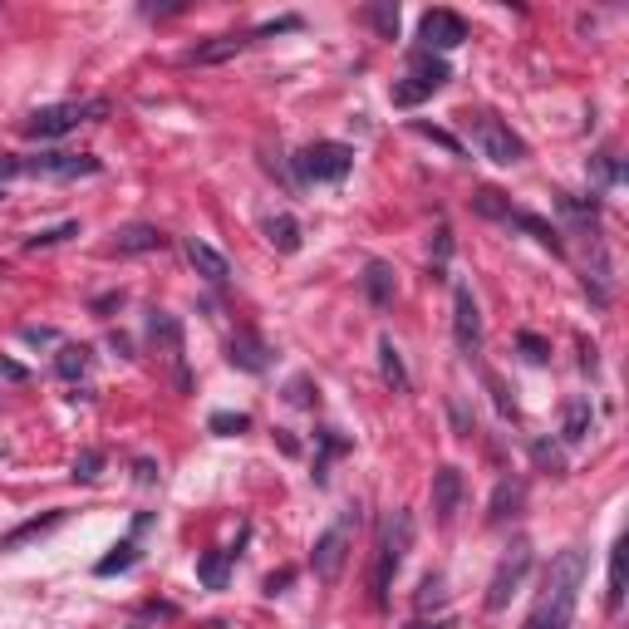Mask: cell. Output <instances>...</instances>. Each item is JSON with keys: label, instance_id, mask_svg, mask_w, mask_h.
<instances>
[{"label": "cell", "instance_id": "45", "mask_svg": "<svg viewBox=\"0 0 629 629\" xmlns=\"http://www.w3.org/2000/svg\"><path fill=\"white\" fill-rule=\"evenodd\" d=\"M453 423H458V433H462V438H467V433H472V423H467V413H462L458 403H453Z\"/></svg>", "mask_w": 629, "mask_h": 629}, {"label": "cell", "instance_id": "18", "mask_svg": "<svg viewBox=\"0 0 629 629\" xmlns=\"http://www.w3.org/2000/svg\"><path fill=\"white\" fill-rule=\"evenodd\" d=\"M625 561H629V541L620 536V541H615V551H610V590H605V605H610V615L625 605Z\"/></svg>", "mask_w": 629, "mask_h": 629}, {"label": "cell", "instance_id": "34", "mask_svg": "<svg viewBox=\"0 0 629 629\" xmlns=\"http://www.w3.org/2000/svg\"><path fill=\"white\" fill-rule=\"evenodd\" d=\"M59 521H64V512L45 516V521H30V526H20V531H10V536H5V546H20L25 536H40V531H50V526H59Z\"/></svg>", "mask_w": 629, "mask_h": 629}, {"label": "cell", "instance_id": "44", "mask_svg": "<svg viewBox=\"0 0 629 629\" xmlns=\"http://www.w3.org/2000/svg\"><path fill=\"white\" fill-rule=\"evenodd\" d=\"M138 482H158V467H153V462H138Z\"/></svg>", "mask_w": 629, "mask_h": 629}, {"label": "cell", "instance_id": "15", "mask_svg": "<svg viewBox=\"0 0 629 629\" xmlns=\"http://www.w3.org/2000/svg\"><path fill=\"white\" fill-rule=\"evenodd\" d=\"M251 45V35H212L207 45H197V50H187V64H222V59L241 55Z\"/></svg>", "mask_w": 629, "mask_h": 629}, {"label": "cell", "instance_id": "4", "mask_svg": "<svg viewBox=\"0 0 629 629\" xmlns=\"http://www.w3.org/2000/svg\"><path fill=\"white\" fill-rule=\"evenodd\" d=\"M448 79H453V69H448L443 59L428 55V50H418V55H413V64H408V74L394 84V104H399V109H413V104L433 99V94H438Z\"/></svg>", "mask_w": 629, "mask_h": 629}, {"label": "cell", "instance_id": "20", "mask_svg": "<svg viewBox=\"0 0 629 629\" xmlns=\"http://www.w3.org/2000/svg\"><path fill=\"white\" fill-rule=\"evenodd\" d=\"M231 556H236V551H207V556L197 561V580H202L207 590H227Z\"/></svg>", "mask_w": 629, "mask_h": 629}, {"label": "cell", "instance_id": "27", "mask_svg": "<svg viewBox=\"0 0 629 629\" xmlns=\"http://www.w3.org/2000/svg\"><path fill=\"white\" fill-rule=\"evenodd\" d=\"M472 207H477L482 217H492V222H507V217H512V202H507V192H497V187H477Z\"/></svg>", "mask_w": 629, "mask_h": 629}, {"label": "cell", "instance_id": "46", "mask_svg": "<svg viewBox=\"0 0 629 629\" xmlns=\"http://www.w3.org/2000/svg\"><path fill=\"white\" fill-rule=\"evenodd\" d=\"M20 172V158H0V177H15Z\"/></svg>", "mask_w": 629, "mask_h": 629}, {"label": "cell", "instance_id": "8", "mask_svg": "<svg viewBox=\"0 0 629 629\" xmlns=\"http://www.w3.org/2000/svg\"><path fill=\"white\" fill-rule=\"evenodd\" d=\"M349 526H359V512L349 507V512L315 541V551H310V561H315V575L325 580V585H335L340 580V571H344V556H349Z\"/></svg>", "mask_w": 629, "mask_h": 629}, {"label": "cell", "instance_id": "39", "mask_svg": "<svg viewBox=\"0 0 629 629\" xmlns=\"http://www.w3.org/2000/svg\"><path fill=\"white\" fill-rule=\"evenodd\" d=\"M290 403H300V408H315V389H310V379H295V384H290Z\"/></svg>", "mask_w": 629, "mask_h": 629}, {"label": "cell", "instance_id": "3", "mask_svg": "<svg viewBox=\"0 0 629 629\" xmlns=\"http://www.w3.org/2000/svg\"><path fill=\"white\" fill-rule=\"evenodd\" d=\"M467 128H472V138H477V148L492 158V163H502V168H512V163H521L526 158V143L516 138L512 128L502 123V118L492 114V109H467V114H458Z\"/></svg>", "mask_w": 629, "mask_h": 629}, {"label": "cell", "instance_id": "19", "mask_svg": "<svg viewBox=\"0 0 629 629\" xmlns=\"http://www.w3.org/2000/svg\"><path fill=\"white\" fill-rule=\"evenodd\" d=\"M379 374H384V384H389L394 394H408V369H403L399 349H394V340H389V335L379 340Z\"/></svg>", "mask_w": 629, "mask_h": 629}, {"label": "cell", "instance_id": "33", "mask_svg": "<svg viewBox=\"0 0 629 629\" xmlns=\"http://www.w3.org/2000/svg\"><path fill=\"white\" fill-rule=\"evenodd\" d=\"M99 467H104V453H94V448H89V453H79V458H74V482H94V477H99Z\"/></svg>", "mask_w": 629, "mask_h": 629}, {"label": "cell", "instance_id": "9", "mask_svg": "<svg viewBox=\"0 0 629 629\" xmlns=\"http://www.w3.org/2000/svg\"><path fill=\"white\" fill-rule=\"evenodd\" d=\"M20 172H30V177H55V182H74V177H94V172H99V158H89V153H40V158H25Z\"/></svg>", "mask_w": 629, "mask_h": 629}, {"label": "cell", "instance_id": "10", "mask_svg": "<svg viewBox=\"0 0 629 629\" xmlns=\"http://www.w3.org/2000/svg\"><path fill=\"white\" fill-rule=\"evenodd\" d=\"M418 40H423L428 55L433 50H458L462 40H467V20H462L458 10H428L418 20Z\"/></svg>", "mask_w": 629, "mask_h": 629}, {"label": "cell", "instance_id": "42", "mask_svg": "<svg viewBox=\"0 0 629 629\" xmlns=\"http://www.w3.org/2000/svg\"><path fill=\"white\" fill-rule=\"evenodd\" d=\"M290 585V571H281V575H266V595H281Z\"/></svg>", "mask_w": 629, "mask_h": 629}, {"label": "cell", "instance_id": "41", "mask_svg": "<svg viewBox=\"0 0 629 629\" xmlns=\"http://www.w3.org/2000/svg\"><path fill=\"white\" fill-rule=\"evenodd\" d=\"M20 335H25L30 344H50V340H55V330H45V325H25Z\"/></svg>", "mask_w": 629, "mask_h": 629}, {"label": "cell", "instance_id": "16", "mask_svg": "<svg viewBox=\"0 0 629 629\" xmlns=\"http://www.w3.org/2000/svg\"><path fill=\"white\" fill-rule=\"evenodd\" d=\"M123 256H138V251H163L168 246V236L158 227H148V222H133V227H123L118 231V241H114Z\"/></svg>", "mask_w": 629, "mask_h": 629}, {"label": "cell", "instance_id": "35", "mask_svg": "<svg viewBox=\"0 0 629 629\" xmlns=\"http://www.w3.org/2000/svg\"><path fill=\"white\" fill-rule=\"evenodd\" d=\"M531 458L541 462V467H551L556 477L566 472V458H561V448H551V443H531Z\"/></svg>", "mask_w": 629, "mask_h": 629}, {"label": "cell", "instance_id": "6", "mask_svg": "<svg viewBox=\"0 0 629 629\" xmlns=\"http://www.w3.org/2000/svg\"><path fill=\"white\" fill-rule=\"evenodd\" d=\"M531 571V541L526 536H516L512 546H507V556L497 561V571H492V585H487V610H507L516 595V585L526 580Z\"/></svg>", "mask_w": 629, "mask_h": 629}, {"label": "cell", "instance_id": "28", "mask_svg": "<svg viewBox=\"0 0 629 629\" xmlns=\"http://www.w3.org/2000/svg\"><path fill=\"white\" fill-rule=\"evenodd\" d=\"M516 507H521V482H502V487H497V497H492L487 521H492V526H502L507 516H516Z\"/></svg>", "mask_w": 629, "mask_h": 629}, {"label": "cell", "instance_id": "37", "mask_svg": "<svg viewBox=\"0 0 629 629\" xmlns=\"http://www.w3.org/2000/svg\"><path fill=\"white\" fill-rule=\"evenodd\" d=\"M413 133H423V138H433V143H443L448 153H462V143L448 133V128H433V123H413Z\"/></svg>", "mask_w": 629, "mask_h": 629}, {"label": "cell", "instance_id": "36", "mask_svg": "<svg viewBox=\"0 0 629 629\" xmlns=\"http://www.w3.org/2000/svg\"><path fill=\"white\" fill-rule=\"evenodd\" d=\"M521 354H526L531 364H546V359H551V344L541 340V335H531V330H526V335H521Z\"/></svg>", "mask_w": 629, "mask_h": 629}, {"label": "cell", "instance_id": "7", "mask_svg": "<svg viewBox=\"0 0 629 629\" xmlns=\"http://www.w3.org/2000/svg\"><path fill=\"white\" fill-rule=\"evenodd\" d=\"M354 168V148L349 143H310L300 158H295V172L305 182H344Z\"/></svg>", "mask_w": 629, "mask_h": 629}, {"label": "cell", "instance_id": "43", "mask_svg": "<svg viewBox=\"0 0 629 629\" xmlns=\"http://www.w3.org/2000/svg\"><path fill=\"white\" fill-rule=\"evenodd\" d=\"M0 379H25V369H20V364H10V359H0Z\"/></svg>", "mask_w": 629, "mask_h": 629}, {"label": "cell", "instance_id": "17", "mask_svg": "<svg viewBox=\"0 0 629 629\" xmlns=\"http://www.w3.org/2000/svg\"><path fill=\"white\" fill-rule=\"evenodd\" d=\"M507 227H521V231H531L551 256H566V241H561V231L551 227V222H541V217H531V212H516L512 207V217H507Z\"/></svg>", "mask_w": 629, "mask_h": 629}, {"label": "cell", "instance_id": "40", "mask_svg": "<svg viewBox=\"0 0 629 629\" xmlns=\"http://www.w3.org/2000/svg\"><path fill=\"white\" fill-rule=\"evenodd\" d=\"M433 246H438V276H443V261L453 256V231L438 227V241H433Z\"/></svg>", "mask_w": 629, "mask_h": 629}, {"label": "cell", "instance_id": "47", "mask_svg": "<svg viewBox=\"0 0 629 629\" xmlns=\"http://www.w3.org/2000/svg\"><path fill=\"white\" fill-rule=\"evenodd\" d=\"M133 629H143V625H133Z\"/></svg>", "mask_w": 629, "mask_h": 629}, {"label": "cell", "instance_id": "2", "mask_svg": "<svg viewBox=\"0 0 629 629\" xmlns=\"http://www.w3.org/2000/svg\"><path fill=\"white\" fill-rule=\"evenodd\" d=\"M408 546H413V516L394 512V521L384 526V541H379V561H374V610H389V590H394V575L403 571Z\"/></svg>", "mask_w": 629, "mask_h": 629}, {"label": "cell", "instance_id": "32", "mask_svg": "<svg viewBox=\"0 0 629 629\" xmlns=\"http://www.w3.org/2000/svg\"><path fill=\"white\" fill-rule=\"evenodd\" d=\"M212 433H222V438H236V433H246L251 428V418L246 413H212V423H207Z\"/></svg>", "mask_w": 629, "mask_h": 629}, {"label": "cell", "instance_id": "21", "mask_svg": "<svg viewBox=\"0 0 629 629\" xmlns=\"http://www.w3.org/2000/svg\"><path fill=\"white\" fill-rule=\"evenodd\" d=\"M590 423H595V413H590V399H571V403H566V423H561V438H566V443H585V438H590Z\"/></svg>", "mask_w": 629, "mask_h": 629}, {"label": "cell", "instance_id": "48", "mask_svg": "<svg viewBox=\"0 0 629 629\" xmlns=\"http://www.w3.org/2000/svg\"><path fill=\"white\" fill-rule=\"evenodd\" d=\"M0 276H5V271H0Z\"/></svg>", "mask_w": 629, "mask_h": 629}, {"label": "cell", "instance_id": "12", "mask_svg": "<svg viewBox=\"0 0 629 629\" xmlns=\"http://www.w3.org/2000/svg\"><path fill=\"white\" fill-rule=\"evenodd\" d=\"M462 507V472L458 467H438L433 472V516H438V526H448Z\"/></svg>", "mask_w": 629, "mask_h": 629}, {"label": "cell", "instance_id": "23", "mask_svg": "<svg viewBox=\"0 0 629 629\" xmlns=\"http://www.w3.org/2000/svg\"><path fill=\"white\" fill-rule=\"evenodd\" d=\"M443 600H448V575L428 571V575H423V585H418V595H413V610H418V615H428V610H438Z\"/></svg>", "mask_w": 629, "mask_h": 629}, {"label": "cell", "instance_id": "14", "mask_svg": "<svg viewBox=\"0 0 629 629\" xmlns=\"http://www.w3.org/2000/svg\"><path fill=\"white\" fill-rule=\"evenodd\" d=\"M227 359L236 364V369H246V374H266L271 369V349L256 340L251 330H241V335H231L227 344Z\"/></svg>", "mask_w": 629, "mask_h": 629}, {"label": "cell", "instance_id": "1", "mask_svg": "<svg viewBox=\"0 0 629 629\" xmlns=\"http://www.w3.org/2000/svg\"><path fill=\"white\" fill-rule=\"evenodd\" d=\"M580 585H585V546H571V551H561L551 561L546 585H541V600H536L526 629H571Z\"/></svg>", "mask_w": 629, "mask_h": 629}, {"label": "cell", "instance_id": "5", "mask_svg": "<svg viewBox=\"0 0 629 629\" xmlns=\"http://www.w3.org/2000/svg\"><path fill=\"white\" fill-rule=\"evenodd\" d=\"M104 114H109L104 99H94V104H50V109H35V114L25 118V133L30 138H64L84 118H104Z\"/></svg>", "mask_w": 629, "mask_h": 629}, {"label": "cell", "instance_id": "22", "mask_svg": "<svg viewBox=\"0 0 629 629\" xmlns=\"http://www.w3.org/2000/svg\"><path fill=\"white\" fill-rule=\"evenodd\" d=\"M364 290H369V300L384 310V305H394V271L384 266V261H369V271H364Z\"/></svg>", "mask_w": 629, "mask_h": 629}, {"label": "cell", "instance_id": "31", "mask_svg": "<svg viewBox=\"0 0 629 629\" xmlns=\"http://www.w3.org/2000/svg\"><path fill=\"white\" fill-rule=\"evenodd\" d=\"M69 236H79V222H64V227H50V231H35L25 246L30 251H40V246H59V241H69Z\"/></svg>", "mask_w": 629, "mask_h": 629}, {"label": "cell", "instance_id": "29", "mask_svg": "<svg viewBox=\"0 0 629 629\" xmlns=\"http://www.w3.org/2000/svg\"><path fill=\"white\" fill-rule=\"evenodd\" d=\"M133 561H138V541H118V546L104 556V561H99V566H94V571H99V575H118V571H128Z\"/></svg>", "mask_w": 629, "mask_h": 629}, {"label": "cell", "instance_id": "11", "mask_svg": "<svg viewBox=\"0 0 629 629\" xmlns=\"http://www.w3.org/2000/svg\"><path fill=\"white\" fill-rule=\"evenodd\" d=\"M453 335H458L462 354H477V349H482V310H477V295L467 286L453 290Z\"/></svg>", "mask_w": 629, "mask_h": 629}, {"label": "cell", "instance_id": "30", "mask_svg": "<svg viewBox=\"0 0 629 629\" xmlns=\"http://www.w3.org/2000/svg\"><path fill=\"white\" fill-rule=\"evenodd\" d=\"M369 20H374V30H379L384 40H399V5H389V0H384V5H374V10H369Z\"/></svg>", "mask_w": 629, "mask_h": 629}, {"label": "cell", "instance_id": "24", "mask_svg": "<svg viewBox=\"0 0 629 629\" xmlns=\"http://www.w3.org/2000/svg\"><path fill=\"white\" fill-rule=\"evenodd\" d=\"M148 335H153V344H163V349H168V359H177V354H182V330H177V320H172L168 310H153V320H148Z\"/></svg>", "mask_w": 629, "mask_h": 629}, {"label": "cell", "instance_id": "13", "mask_svg": "<svg viewBox=\"0 0 629 629\" xmlns=\"http://www.w3.org/2000/svg\"><path fill=\"white\" fill-rule=\"evenodd\" d=\"M187 261H192V271L202 276V281H212V286H227L231 281V266H227V256L217 251V246H207V241H187Z\"/></svg>", "mask_w": 629, "mask_h": 629}, {"label": "cell", "instance_id": "25", "mask_svg": "<svg viewBox=\"0 0 629 629\" xmlns=\"http://www.w3.org/2000/svg\"><path fill=\"white\" fill-rule=\"evenodd\" d=\"M266 236H271V246H276L281 256H295V251H300V222H295V217H271V222H266Z\"/></svg>", "mask_w": 629, "mask_h": 629}, {"label": "cell", "instance_id": "26", "mask_svg": "<svg viewBox=\"0 0 629 629\" xmlns=\"http://www.w3.org/2000/svg\"><path fill=\"white\" fill-rule=\"evenodd\" d=\"M89 364H94V354H89V344H64L55 359V369L64 379H84L89 374Z\"/></svg>", "mask_w": 629, "mask_h": 629}, {"label": "cell", "instance_id": "38", "mask_svg": "<svg viewBox=\"0 0 629 629\" xmlns=\"http://www.w3.org/2000/svg\"><path fill=\"white\" fill-rule=\"evenodd\" d=\"M487 389H492V399H497V408H502V418H516V403L507 399V389H502L497 374H487Z\"/></svg>", "mask_w": 629, "mask_h": 629}]
</instances>
